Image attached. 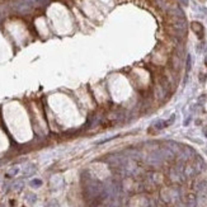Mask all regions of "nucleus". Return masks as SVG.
Returning <instances> with one entry per match:
<instances>
[{"instance_id": "nucleus-1", "label": "nucleus", "mask_w": 207, "mask_h": 207, "mask_svg": "<svg viewBox=\"0 0 207 207\" xmlns=\"http://www.w3.org/2000/svg\"><path fill=\"white\" fill-rule=\"evenodd\" d=\"M170 179L173 182H183L186 179V175H184V167L178 164L174 168L170 169Z\"/></svg>"}, {"instance_id": "nucleus-2", "label": "nucleus", "mask_w": 207, "mask_h": 207, "mask_svg": "<svg viewBox=\"0 0 207 207\" xmlns=\"http://www.w3.org/2000/svg\"><path fill=\"white\" fill-rule=\"evenodd\" d=\"M178 197H179V193H178L177 189H173V188H167L165 191L161 192V198L165 202H172L175 201Z\"/></svg>"}, {"instance_id": "nucleus-3", "label": "nucleus", "mask_w": 207, "mask_h": 207, "mask_svg": "<svg viewBox=\"0 0 207 207\" xmlns=\"http://www.w3.org/2000/svg\"><path fill=\"white\" fill-rule=\"evenodd\" d=\"M191 29L197 34L198 38H202V37H203L205 31H203V26H202L201 23H198V22H192L191 23Z\"/></svg>"}, {"instance_id": "nucleus-4", "label": "nucleus", "mask_w": 207, "mask_h": 207, "mask_svg": "<svg viewBox=\"0 0 207 207\" xmlns=\"http://www.w3.org/2000/svg\"><path fill=\"white\" fill-rule=\"evenodd\" d=\"M36 170V167L33 165V164H28V165L24 168V170H23V173L26 174V175H31L32 173H34Z\"/></svg>"}, {"instance_id": "nucleus-5", "label": "nucleus", "mask_w": 207, "mask_h": 207, "mask_svg": "<svg viewBox=\"0 0 207 207\" xmlns=\"http://www.w3.org/2000/svg\"><path fill=\"white\" fill-rule=\"evenodd\" d=\"M29 184H31V187H33V188H38V187L42 186V181L41 179H32Z\"/></svg>"}, {"instance_id": "nucleus-6", "label": "nucleus", "mask_w": 207, "mask_h": 207, "mask_svg": "<svg viewBox=\"0 0 207 207\" xmlns=\"http://www.w3.org/2000/svg\"><path fill=\"white\" fill-rule=\"evenodd\" d=\"M107 207H121V203H120V201H118V200L113 198V200H111V201H109V203L107 205Z\"/></svg>"}, {"instance_id": "nucleus-7", "label": "nucleus", "mask_w": 207, "mask_h": 207, "mask_svg": "<svg viewBox=\"0 0 207 207\" xmlns=\"http://www.w3.org/2000/svg\"><path fill=\"white\" fill-rule=\"evenodd\" d=\"M26 198L28 200V202H31V203H34L36 200H37V197H36V195H33V193H29V195L26 196Z\"/></svg>"}, {"instance_id": "nucleus-8", "label": "nucleus", "mask_w": 207, "mask_h": 207, "mask_svg": "<svg viewBox=\"0 0 207 207\" xmlns=\"http://www.w3.org/2000/svg\"><path fill=\"white\" fill-rule=\"evenodd\" d=\"M22 186H23V182H22V181H18V182L15 183V184L13 186V188H14L15 191H19L21 188H22Z\"/></svg>"}, {"instance_id": "nucleus-9", "label": "nucleus", "mask_w": 207, "mask_h": 207, "mask_svg": "<svg viewBox=\"0 0 207 207\" xmlns=\"http://www.w3.org/2000/svg\"><path fill=\"white\" fill-rule=\"evenodd\" d=\"M19 172V168L15 167V168H12L10 170H9V175H15V174Z\"/></svg>"}, {"instance_id": "nucleus-10", "label": "nucleus", "mask_w": 207, "mask_h": 207, "mask_svg": "<svg viewBox=\"0 0 207 207\" xmlns=\"http://www.w3.org/2000/svg\"><path fill=\"white\" fill-rule=\"evenodd\" d=\"M47 207H59V205H57V202L56 201H51V202L47 203Z\"/></svg>"}, {"instance_id": "nucleus-11", "label": "nucleus", "mask_w": 207, "mask_h": 207, "mask_svg": "<svg viewBox=\"0 0 207 207\" xmlns=\"http://www.w3.org/2000/svg\"><path fill=\"white\" fill-rule=\"evenodd\" d=\"M205 134H206V137H207V130H206V132H205Z\"/></svg>"}]
</instances>
